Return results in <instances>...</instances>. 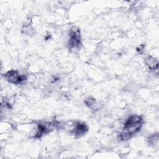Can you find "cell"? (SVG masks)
Instances as JSON below:
<instances>
[{"instance_id":"1","label":"cell","mask_w":159,"mask_h":159,"mask_svg":"<svg viewBox=\"0 0 159 159\" xmlns=\"http://www.w3.org/2000/svg\"><path fill=\"white\" fill-rule=\"evenodd\" d=\"M143 119L139 116H132L125 122L120 134L122 140H127L137 133L142 126Z\"/></svg>"},{"instance_id":"3","label":"cell","mask_w":159,"mask_h":159,"mask_svg":"<svg viewBox=\"0 0 159 159\" xmlns=\"http://www.w3.org/2000/svg\"><path fill=\"white\" fill-rule=\"evenodd\" d=\"M5 77L7 80L12 83H17L22 81L25 80V77L19 75L16 71L11 70L8 71Z\"/></svg>"},{"instance_id":"4","label":"cell","mask_w":159,"mask_h":159,"mask_svg":"<svg viewBox=\"0 0 159 159\" xmlns=\"http://www.w3.org/2000/svg\"><path fill=\"white\" fill-rule=\"evenodd\" d=\"M88 130V127L84 123H77L73 130V134L78 137H80L84 134Z\"/></svg>"},{"instance_id":"2","label":"cell","mask_w":159,"mask_h":159,"mask_svg":"<svg viewBox=\"0 0 159 159\" xmlns=\"http://www.w3.org/2000/svg\"><path fill=\"white\" fill-rule=\"evenodd\" d=\"M70 39L69 41V45L71 47H76L79 46L80 43V32L78 29L73 27L70 31Z\"/></svg>"},{"instance_id":"5","label":"cell","mask_w":159,"mask_h":159,"mask_svg":"<svg viewBox=\"0 0 159 159\" xmlns=\"http://www.w3.org/2000/svg\"><path fill=\"white\" fill-rule=\"evenodd\" d=\"M147 64L150 69H155L158 67V61L156 58H153L152 57H148L146 59Z\"/></svg>"}]
</instances>
